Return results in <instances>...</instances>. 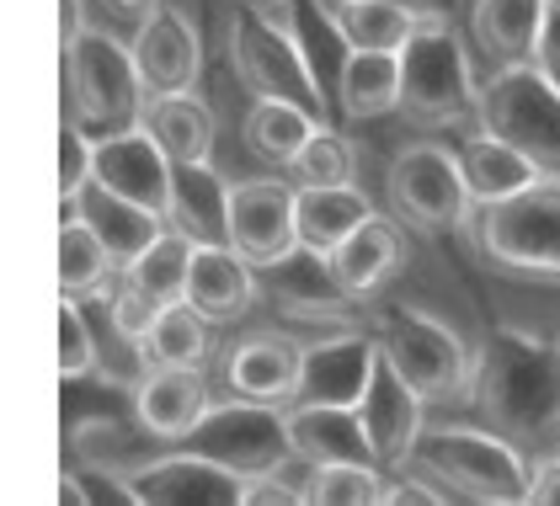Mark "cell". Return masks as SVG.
I'll return each instance as SVG.
<instances>
[{
  "label": "cell",
  "mask_w": 560,
  "mask_h": 506,
  "mask_svg": "<svg viewBox=\"0 0 560 506\" xmlns=\"http://www.w3.org/2000/svg\"><path fill=\"white\" fill-rule=\"evenodd\" d=\"M59 379L75 384L96 374L102 368V341H96V326L86 320V309H81V298L59 294Z\"/></svg>",
  "instance_id": "cell-35"
},
{
  "label": "cell",
  "mask_w": 560,
  "mask_h": 506,
  "mask_svg": "<svg viewBox=\"0 0 560 506\" xmlns=\"http://www.w3.org/2000/svg\"><path fill=\"white\" fill-rule=\"evenodd\" d=\"M133 502L150 506H241L246 496V474L230 464H219L198 448H182V454H166L155 464H139L129 480Z\"/></svg>",
  "instance_id": "cell-12"
},
{
  "label": "cell",
  "mask_w": 560,
  "mask_h": 506,
  "mask_svg": "<svg viewBox=\"0 0 560 506\" xmlns=\"http://www.w3.org/2000/svg\"><path fill=\"white\" fill-rule=\"evenodd\" d=\"M475 128L513 139L545 176H560V81L545 64H502L480 85Z\"/></svg>",
  "instance_id": "cell-7"
},
{
  "label": "cell",
  "mask_w": 560,
  "mask_h": 506,
  "mask_svg": "<svg viewBox=\"0 0 560 506\" xmlns=\"http://www.w3.org/2000/svg\"><path fill=\"white\" fill-rule=\"evenodd\" d=\"M133 59H139V75L150 96H172V91H192L203 75V43L198 27L176 11V5H155L139 33H133Z\"/></svg>",
  "instance_id": "cell-14"
},
{
  "label": "cell",
  "mask_w": 560,
  "mask_h": 506,
  "mask_svg": "<svg viewBox=\"0 0 560 506\" xmlns=\"http://www.w3.org/2000/svg\"><path fill=\"white\" fill-rule=\"evenodd\" d=\"M389 198H395V213L417 224L422 235H448L475 209L459 155L443 144H406L389 161Z\"/></svg>",
  "instance_id": "cell-9"
},
{
  "label": "cell",
  "mask_w": 560,
  "mask_h": 506,
  "mask_svg": "<svg viewBox=\"0 0 560 506\" xmlns=\"http://www.w3.org/2000/svg\"><path fill=\"white\" fill-rule=\"evenodd\" d=\"M91 176H96V139L75 118H65V128H59V181H54L59 203H70Z\"/></svg>",
  "instance_id": "cell-37"
},
{
  "label": "cell",
  "mask_w": 560,
  "mask_h": 506,
  "mask_svg": "<svg viewBox=\"0 0 560 506\" xmlns=\"http://www.w3.org/2000/svg\"><path fill=\"white\" fill-rule=\"evenodd\" d=\"M400 113L417 128H465L480 118L470 54L448 22L417 27V38L400 48Z\"/></svg>",
  "instance_id": "cell-5"
},
{
  "label": "cell",
  "mask_w": 560,
  "mask_h": 506,
  "mask_svg": "<svg viewBox=\"0 0 560 506\" xmlns=\"http://www.w3.org/2000/svg\"><path fill=\"white\" fill-rule=\"evenodd\" d=\"M166 224L182 230L192 246H230V187L219 181V170L209 161L176 166Z\"/></svg>",
  "instance_id": "cell-25"
},
{
  "label": "cell",
  "mask_w": 560,
  "mask_h": 506,
  "mask_svg": "<svg viewBox=\"0 0 560 506\" xmlns=\"http://www.w3.org/2000/svg\"><path fill=\"white\" fill-rule=\"evenodd\" d=\"M358 411L369 422L380 464L385 469L406 464L411 448H417V437H422V426H428V400L395 374V363H385V352H380V374H374V384H369V395H363Z\"/></svg>",
  "instance_id": "cell-18"
},
{
  "label": "cell",
  "mask_w": 560,
  "mask_h": 506,
  "mask_svg": "<svg viewBox=\"0 0 560 506\" xmlns=\"http://www.w3.org/2000/svg\"><path fill=\"white\" fill-rule=\"evenodd\" d=\"M550 16H556L550 0H475L470 11L475 33L497 64H539Z\"/></svg>",
  "instance_id": "cell-24"
},
{
  "label": "cell",
  "mask_w": 560,
  "mask_h": 506,
  "mask_svg": "<svg viewBox=\"0 0 560 506\" xmlns=\"http://www.w3.org/2000/svg\"><path fill=\"white\" fill-rule=\"evenodd\" d=\"M380 374V337L374 331H337L304 346L300 400L310 405H363Z\"/></svg>",
  "instance_id": "cell-13"
},
{
  "label": "cell",
  "mask_w": 560,
  "mask_h": 506,
  "mask_svg": "<svg viewBox=\"0 0 560 506\" xmlns=\"http://www.w3.org/2000/svg\"><path fill=\"white\" fill-rule=\"evenodd\" d=\"M374 337H380L385 363H395V374L428 400V411L475 400V352L443 320L417 315V309H385Z\"/></svg>",
  "instance_id": "cell-6"
},
{
  "label": "cell",
  "mask_w": 560,
  "mask_h": 506,
  "mask_svg": "<svg viewBox=\"0 0 560 506\" xmlns=\"http://www.w3.org/2000/svg\"><path fill=\"white\" fill-rule=\"evenodd\" d=\"M385 464H320L315 506H385Z\"/></svg>",
  "instance_id": "cell-34"
},
{
  "label": "cell",
  "mask_w": 560,
  "mask_h": 506,
  "mask_svg": "<svg viewBox=\"0 0 560 506\" xmlns=\"http://www.w3.org/2000/svg\"><path fill=\"white\" fill-rule=\"evenodd\" d=\"M395 5H406L422 27H432V22H448V0H395Z\"/></svg>",
  "instance_id": "cell-41"
},
{
  "label": "cell",
  "mask_w": 560,
  "mask_h": 506,
  "mask_svg": "<svg viewBox=\"0 0 560 506\" xmlns=\"http://www.w3.org/2000/svg\"><path fill=\"white\" fill-rule=\"evenodd\" d=\"M315 128H320V118H315L310 107H300V102L257 96L252 113H246V123H241V139H246V150H252L257 161H267V166H294V155L315 139Z\"/></svg>",
  "instance_id": "cell-30"
},
{
  "label": "cell",
  "mask_w": 560,
  "mask_h": 506,
  "mask_svg": "<svg viewBox=\"0 0 560 506\" xmlns=\"http://www.w3.org/2000/svg\"><path fill=\"white\" fill-rule=\"evenodd\" d=\"M475 405H486L502 437H560V346L497 331L475 357Z\"/></svg>",
  "instance_id": "cell-1"
},
{
  "label": "cell",
  "mask_w": 560,
  "mask_h": 506,
  "mask_svg": "<svg viewBox=\"0 0 560 506\" xmlns=\"http://www.w3.org/2000/svg\"><path fill=\"white\" fill-rule=\"evenodd\" d=\"M172 176H176L172 155L144 128H124L113 139H96V181H107L113 192L155 209L161 219L172 209Z\"/></svg>",
  "instance_id": "cell-15"
},
{
  "label": "cell",
  "mask_w": 560,
  "mask_h": 506,
  "mask_svg": "<svg viewBox=\"0 0 560 506\" xmlns=\"http://www.w3.org/2000/svg\"><path fill=\"white\" fill-rule=\"evenodd\" d=\"M187 304L209 320V326H235L246 320V309L257 304V267L235 246H198L192 272H187Z\"/></svg>",
  "instance_id": "cell-21"
},
{
  "label": "cell",
  "mask_w": 560,
  "mask_h": 506,
  "mask_svg": "<svg viewBox=\"0 0 560 506\" xmlns=\"http://www.w3.org/2000/svg\"><path fill=\"white\" fill-rule=\"evenodd\" d=\"M230 246L257 272L289 267L300 251V187L289 181H235L230 187Z\"/></svg>",
  "instance_id": "cell-11"
},
{
  "label": "cell",
  "mask_w": 560,
  "mask_h": 506,
  "mask_svg": "<svg viewBox=\"0 0 560 506\" xmlns=\"http://www.w3.org/2000/svg\"><path fill=\"white\" fill-rule=\"evenodd\" d=\"M65 209L86 219L91 230H96V240L113 251V261H118V267H129L133 256H139L150 240H155V235H161V230H166V219H161L155 209L133 203V198H124V192H113V187H107V181H96V176H91V181L75 192V198H70V203H65Z\"/></svg>",
  "instance_id": "cell-22"
},
{
  "label": "cell",
  "mask_w": 560,
  "mask_h": 506,
  "mask_svg": "<svg viewBox=\"0 0 560 506\" xmlns=\"http://www.w3.org/2000/svg\"><path fill=\"white\" fill-rule=\"evenodd\" d=\"M209 384L203 368H150L144 379L133 384V416L155 443H187L198 422L209 416Z\"/></svg>",
  "instance_id": "cell-16"
},
{
  "label": "cell",
  "mask_w": 560,
  "mask_h": 506,
  "mask_svg": "<svg viewBox=\"0 0 560 506\" xmlns=\"http://www.w3.org/2000/svg\"><path fill=\"white\" fill-rule=\"evenodd\" d=\"M337 102H342V118L352 123L400 113V54L347 48L342 70H337Z\"/></svg>",
  "instance_id": "cell-28"
},
{
  "label": "cell",
  "mask_w": 560,
  "mask_h": 506,
  "mask_svg": "<svg viewBox=\"0 0 560 506\" xmlns=\"http://www.w3.org/2000/svg\"><path fill=\"white\" fill-rule=\"evenodd\" d=\"M369 213H374L369 198L352 181H342V187H300V251L326 261Z\"/></svg>",
  "instance_id": "cell-29"
},
{
  "label": "cell",
  "mask_w": 560,
  "mask_h": 506,
  "mask_svg": "<svg viewBox=\"0 0 560 506\" xmlns=\"http://www.w3.org/2000/svg\"><path fill=\"white\" fill-rule=\"evenodd\" d=\"M209 331L214 326L187 298H176L155 315V326L144 337V363L150 368H203L209 363Z\"/></svg>",
  "instance_id": "cell-33"
},
{
  "label": "cell",
  "mask_w": 560,
  "mask_h": 506,
  "mask_svg": "<svg viewBox=\"0 0 560 506\" xmlns=\"http://www.w3.org/2000/svg\"><path fill=\"white\" fill-rule=\"evenodd\" d=\"M480 246L508 272L560 283V176H539L517 198L480 209Z\"/></svg>",
  "instance_id": "cell-8"
},
{
  "label": "cell",
  "mask_w": 560,
  "mask_h": 506,
  "mask_svg": "<svg viewBox=\"0 0 560 506\" xmlns=\"http://www.w3.org/2000/svg\"><path fill=\"white\" fill-rule=\"evenodd\" d=\"M289 443L294 454L315 459V464H380L374 437L358 405H310L294 400L289 405Z\"/></svg>",
  "instance_id": "cell-20"
},
{
  "label": "cell",
  "mask_w": 560,
  "mask_h": 506,
  "mask_svg": "<svg viewBox=\"0 0 560 506\" xmlns=\"http://www.w3.org/2000/svg\"><path fill=\"white\" fill-rule=\"evenodd\" d=\"M230 64L252 96L300 102L326 123V96L315 81V64L304 54L300 22L289 16L283 0H246L230 22Z\"/></svg>",
  "instance_id": "cell-3"
},
{
  "label": "cell",
  "mask_w": 560,
  "mask_h": 506,
  "mask_svg": "<svg viewBox=\"0 0 560 506\" xmlns=\"http://www.w3.org/2000/svg\"><path fill=\"white\" fill-rule=\"evenodd\" d=\"M139 128L172 155V166H198V161L214 155V113H209L192 91L150 96Z\"/></svg>",
  "instance_id": "cell-26"
},
{
  "label": "cell",
  "mask_w": 560,
  "mask_h": 506,
  "mask_svg": "<svg viewBox=\"0 0 560 506\" xmlns=\"http://www.w3.org/2000/svg\"><path fill=\"white\" fill-rule=\"evenodd\" d=\"M556 346H560V337H556Z\"/></svg>",
  "instance_id": "cell-46"
},
{
  "label": "cell",
  "mask_w": 560,
  "mask_h": 506,
  "mask_svg": "<svg viewBox=\"0 0 560 506\" xmlns=\"http://www.w3.org/2000/svg\"><path fill=\"white\" fill-rule=\"evenodd\" d=\"M331 22V33L342 38V48H369V54H400L417 38V16L395 0H315Z\"/></svg>",
  "instance_id": "cell-27"
},
{
  "label": "cell",
  "mask_w": 560,
  "mask_h": 506,
  "mask_svg": "<svg viewBox=\"0 0 560 506\" xmlns=\"http://www.w3.org/2000/svg\"><path fill=\"white\" fill-rule=\"evenodd\" d=\"M300 368H304V346H294L283 337H246L241 346H230L224 384L241 400L289 411L300 400Z\"/></svg>",
  "instance_id": "cell-19"
},
{
  "label": "cell",
  "mask_w": 560,
  "mask_h": 506,
  "mask_svg": "<svg viewBox=\"0 0 560 506\" xmlns=\"http://www.w3.org/2000/svg\"><path fill=\"white\" fill-rule=\"evenodd\" d=\"M289 176H294L300 187H342V181H352V150H347V139L331 123H320L315 139L294 155Z\"/></svg>",
  "instance_id": "cell-36"
},
{
  "label": "cell",
  "mask_w": 560,
  "mask_h": 506,
  "mask_svg": "<svg viewBox=\"0 0 560 506\" xmlns=\"http://www.w3.org/2000/svg\"><path fill=\"white\" fill-rule=\"evenodd\" d=\"M400 267H406V235L395 230V219H385V213H369L342 246L326 256V278L347 298H374Z\"/></svg>",
  "instance_id": "cell-17"
},
{
  "label": "cell",
  "mask_w": 560,
  "mask_h": 506,
  "mask_svg": "<svg viewBox=\"0 0 560 506\" xmlns=\"http://www.w3.org/2000/svg\"><path fill=\"white\" fill-rule=\"evenodd\" d=\"M454 155H459V170H465V187H470L475 209L508 203V198H517L523 187H534V181L545 176L513 139H502V133H491V128H475Z\"/></svg>",
  "instance_id": "cell-23"
},
{
  "label": "cell",
  "mask_w": 560,
  "mask_h": 506,
  "mask_svg": "<svg viewBox=\"0 0 560 506\" xmlns=\"http://www.w3.org/2000/svg\"><path fill=\"white\" fill-rule=\"evenodd\" d=\"M528 506H560V454L539 459L534 464V480H528Z\"/></svg>",
  "instance_id": "cell-40"
},
{
  "label": "cell",
  "mask_w": 560,
  "mask_h": 506,
  "mask_svg": "<svg viewBox=\"0 0 560 506\" xmlns=\"http://www.w3.org/2000/svg\"><path fill=\"white\" fill-rule=\"evenodd\" d=\"M113 272H124V267H118V261H113V251L96 240V230H91L81 213L65 209V224H59V267H54L59 294H70V298L102 294Z\"/></svg>",
  "instance_id": "cell-31"
},
{
  "label": "cell",
  "mask_w": 560,
  "mask_h": 506,
  "mask_svg": "<svg viewBox=\"0 0 560 506\" xmlns=\"http://www.w3.org/2000/svg\"><path fill=\"white\" fill-rule=\"evenodd\" d=\"M406 464L428 474L443 496L486 506L528 502V480H534L517 443L502 437L497 426H422Z\"/></svg>",
  "instance_id": "cell-2"
},
{
  "label": "cell",
  "mask_w": 560,
  "mask_h": 506,
  "mask_svg": "<svg viewBox=\"0 0 560 506\" xmlns=\"http://www.w3.org/2000/svg\"><path fill=\"white\" fill-rule=\"evenodd\" d=\"M102 5H107V11H118V16H129V22H144L161 0H102Z\"/></svg>",
  "instance_id": "cell-44"
},
{
  "label": "cell",
  "mask_w": 560,
  "mask_h": 506,
  "mask_svg": "<svg viewBox=\"0 0 560 506\" xmlns=\"http://www.w3.org/2000/svg\"><path fill=\"white\" fill-rule=\"evenodd\" d=\"M161 309H166V304H155L150 294H139L133 283H124V289L113 294V304H107V320H113V331H118L124 341L144 346V337H150V326H155Z\"/></svg>",
  "instance_id": "cell-38"
},
{
  "label": "cell",
  "mask_w": 560,
  "mask_h": 506,
  "mask_svg": "<svg viewBox=\"0 0 560 506\" xmlns=\"http://www.w3.org/2000/svg\"><path fill=\"white\" fill-rule=\"evenodd\" d=\"M539 64L560 81V11L550 16V33H545V48H539Z\"/></svg>",
  "instance_id": "cell-42"
},
{
  "label": "cell",
  "mask_w": 560,
  "mask_h": 506,
  "mask_svg": "<svg viewBox=\"0 0 560 506\" xmlns=\"http://www.w3.org/2000/svg\"><path fill=\"white\" fill-rule=\"evenodd\" d=\"M59 22H65V43H75L86 33V16H81V0H59Z\"/></svg>",
  "instance_id": "cell-43"
},
{
  "label": "cell",
  "mask_w": 560,
  "mask_h": 506,
  "mask_svg": "<svg viewBox=\"0 0 560 506\" xmlns=\"http://www.w3.org/2000/svg\"><path fill=\"white\" fill-rule=\"evenodd\" d=\"M182 448H198L219 464L241 469L246 480L267 474L294 443H289V411L278 405H257V400H230V405H209V416L198 422V432L182 443Z\"/></svg>",
  "instance_id": "cell-10"
},
{
  "label": "cell",
  "mask_w": 560,
  "mask_h": 506,
  "mask_svg": "<svg viewBox=\"0 0 560 506\" xmlns=\"http://www.w3.org/2000/svg\"><path fill=\"white\" fill-rule=\"evenodd\" d=\"M192 240L182 235V230H161L144 251L133 256L129 267H124V283H133L139 294H150L155 304H176V298L187 294V272H192Z\"/></svg>",
  "instance_id": "cell-32"
},
{
  "label": "cell",
  "mask_w": 560,
  "mask_h": 506,
  "mask_svg": "<svg viewBox=\"0 0 560 506\" xmlns=\"http://www.w3.org/2000/svg\"><path fill=\"white\" fill-rule=\"evenodd\" d=\"M241 506H304V496L294 491V485H283L278 474H252Z\"/></svg>",
  "instance_id": "cell-39"
},
{
  "label": "cell",
  "mask_w": 560,
  "mask_h": 506,
  "mask_svg": "<svg viewBox=\"0 0 560 506\" xmlns=\"http://www.w3.org/2000/svg\"><path fill=\"white\" fill-rule=\"evenodd\" d=\"M144 75L133 59V43H118L102 27H86L65 43V118L86 128L91 139H113L144 118Z\"/></svg>",
  "instance_id": "cell-4"
},
{
  "label": "cell",
  "mask_w": 560,
  "mask_h": 506,
  "mask_svg": "<svg viewBox=\"0 0 560 506\" xmlns=\"http://www.w3.org/2000/svg\"><path fill=\"white\" fill-rule=\"evenodd\" d=\"M550 5H556V11H560V0H550Z\"/></svg>",
  "instance_id": "cell-45"
}]
</instances>
